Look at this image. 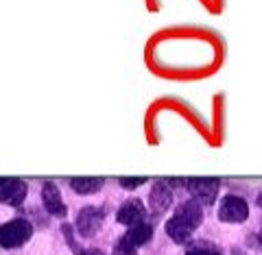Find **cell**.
I'll return each instance as SVG.
<instances>
[{"label": "cell", "mask_w": 262, "mask_h": 255, "mask_svg": "<svg viewBox=\"0 0 262 255\" xmlns=\"http://www.w3.org/2000/svg\"><path fill=\"white\" fill-rule=\"evenodd\" d=\"M146 216V210L140 199H129L120 205V210L116 214V220L120 225H136V223H142Z\"/></svg>", "instance_id": "obj_7"}, {"label": "cell", "mask_w": 262, "mask_h": 255, "mask_svg": "<svg viewBox=\"0 0 262 255\" xmlns=\"http://www.w3.org/2000/svg\"><path fill=\"white\" fill-rule=\"evenodd\" d=\"M42 201H44V207H46L48 214L59 216V218L66 216V205H63V199H61V192H59V188H57L55 183H44Z\"/></svg>", "instance_id": "obj_9"}, {"label": "cell", "mask_w": 262, "mask_h": 255, "mask_svg": "<svg viewBox=\"0 0 262 255\" xmlns=\"http://www.w3.org/2000/svg\"><path fill=\"white\" fill-rule=\"evenodd\" d=\"M118 183H120L122 188H127V190H134V188L146 183V177H120Z\"/></svg>", "instance_id": "obj_14"}, {"label": "cell", "mask_w": 262, "mask_h": 255, "mask_svg": "<svg viewBox=\"0 0 262 255\" xmlns=\"http://www.w3.org/2000/svg\"><path fill=\"white\" fill-rule=\"evenodd\" d=\"M33 227L22 218H15L11 223H7L0 227V246L5 249H15V246H22L24 242L31 238Z\"/></svg>", "instance_id": "obj_2"}, {"label": "cell", "mask_w": 262, "mask_h": 255, "mask_svg": "<svg viewBox=\"0 0 262 255\" xmlns=\"http://www.w3.org/2000/svg\"><path fill=\"white\" fill-rule=\"evenodd\" d=\"M151 236H153V229H151V225H146L144 220L142 223H136V225H131L129 227V231H127V240L134 244V246H142V244H146L151 240Z\"/></svg>", "instance_id": "obj_11"}, {"label": "cell", "mask_w": 262, "mask_h": 255, "mask_svg": "<svg viewBox=\"0 0 262 255\" xmlns=\"http://www.w3.org/2000/svg\"><path fill=\"white\" fill-rule=\"evenodd\" d=\"M27 183L22 179H13V177H5L0 179V203L7 205H20L27 196Z\"/></svg>", "instance_id": "obj_5"}, {"label": "cell", "mask_w": 262, "mask_h": 255, "mask_svg": "<svg viewBox=\"0 0 262 255\" xmlns=\"http://www.w3.org/2000/svg\"><path fill=\"white\" fill-rule=\"evenodd\" d=\"M83 255H105L103 251H98V249H90V251H85Z\"/></svg>", "instance_id": "obj_15"}, {"label": "cell", "mask_w": 262, "mask_h": 255, "mask_svg": "<svg viewBox=\"0 0 262 255\" xmlns=\"http://www.w3.org/2000/svg\"><path fill=\"white\" fill-rule=\"evenodd\" d=\"M101 223H103V212L96 207L81 210V214L77 216V229H79V234L85 238L94 236L98 231V227H101Z\"/></svg>", "instance_id": "obj_8"}, {"label": "cell", "mask_w": 262, "mask_h": 255, "mask_svg": "<svg viewBox=\"0 0 262 255\" xmlns=\"http://www.w3.org/2000/svg\"><path fill=\"white\" fill-rule=\"evenodd\" d=\"M103 183H105V179H101V177H75V179H70V188L79 194H94V192L101 190Z\"/></svg>", "instance_id": "obj_10"}, {"label": "cell", "mask_w": 262, "mask_h": 255, "mask_svg": "<svg viewBox=\"0 0 262 255\" xmlns=\"http://www.w3.org/2000/svg\"><path fill=\"white\" fill-rule=\"evenodd\" d=\"M112 255H138V253H136V246L131 244L125 236H122L120 240L116 242V246H114V253Z\"/></svg>", "instance_id": "obj_12"}, {"label": "cell", "mask_w": 262, "mask_h": 255, "mask_svg": "<svg viewBox=\"0 0 262 255\" xmlns=\"http://www.w3.org/2000/svg\"><path fill=\"white\" fill-rule=\"evenodd\" d=\"M247 216H249L247 201L241 199V196H225L219 207V218L223 223H243Z\"/></svg>", "instance_id": "obj_4"}, {"label": "cell", "mask_w": 262, "mask_h": 255, "mask_svg": "<svg viewBox=\"0 0 262 255\" xmlns=\"http://www.w3.org/2000/svg\"><path fill=\"white\" fill-rule=\"evenodd\" d=\"M170 203H173V192H170V188L166 186V181H158V183L153 186V190L149 194V207L151 212L155 214V216H160V214H164Z\"/></svg>", "instance_id": "obj_6"}, {"label": "cell", "mask_w": 262, "mask_h": 255, "mask_svg": "<svg viewBox=\"0 0 262 255\" xmlns=\"http://www.w3.org/2000/svg\"><path fill=\"white\" fill-rule=\"evenodd\" d=\"M201 218H203L201 205L196 201H186L179 205L175 216L166 223V234L173 238L175 242L184 244V242H188V238L192 236L194 229L201 225Z\"/></svg>", "instance_id": "obj_1"}, {"label": "cell", "mask_w": 262, "mask_h": 255, "mask_svg": "<svg viewBox=\"0 0 262 255\" xmlns=\"http://www.w3.org/2000/svg\"><path fill=\"white\" fill-rule=\"evenodd\" d=\"M186 255H221V251L212 249V246H208V244H194L186 251Z\"/></svg>", "instance_id": "obj_13"}, {"label": "cell", "mask_w": 262, "mask_h": 255, "mask_svg": "<svg viewBox=\"0 0 262 255\" xmlns=\"http://www.w3.org/2000/svg\"><path fill=\"white\" fill-rule=\"evenodd\" d=\"M188 190L194 196L196 203L201 205H212L216 199V192H219V179H206V177H199V179H188Z\"/></svg>", "instance_id": "obj_3"}]
</instances>
